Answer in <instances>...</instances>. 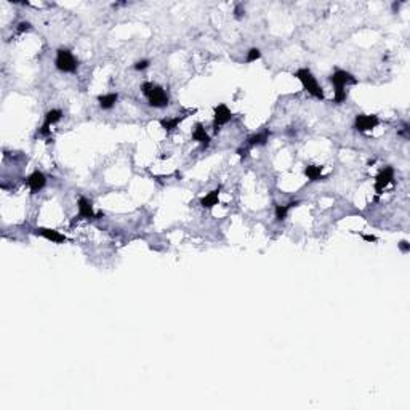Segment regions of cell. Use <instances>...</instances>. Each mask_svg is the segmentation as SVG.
<instances>
[{
	"label": "cell",
	"instance_id": "1",
	"mask_svg": "<svg viewBox=\"0 0 410 410\" xmlns=\"http://www.w3.org/2000/svg\"><path fill=\"white\" fill-rule=\"evenodd\" d=\"M300 82H302L303 85V88L308 91V93L316 98V100H319L322 101L325 98V93H324V88L319 85V82L316 80V77L313 76V72L309 71L308 67H302V69H298V71L293 74Z\"/></svg>",
	"mask_w": 410,
	"mask_h": 410
},
{
	"label": "cell",
	"instance_id": "2",
	"mask_svg": "<svg viewBox=\"0 0 410 410\" xmlns=\"http://www.w3.org/2000/svg\"><path fill=\"white\" fill-rule=\"evenodd\" d=\"M141 93L146 96L149 106L152 108H165L169 106L170 98L167 91L160 85H155L152 82H144L141 85Z\"/></svg>",
	"mask_w": 410,
	"mask_h": 410
},
{
	"label": "cell",
	"instance_id": "3",
	"mask_svg": "<svg viewBox=\"0 0 410 410\" xmlns=\"http://www.w3.org/2000/svg\"><path fill=\"white\" fill-rule=\"evenodd\" d=\"M55 66L61 72H76L79 67V63L67 48H60L56 51Z\"/></svg>",
	"mask_w": 410,
	"mask_h": 410
},
{
	"label": "cell",
	"instance_id": "4",
	"mask_svg": "<svg viewBox=\"0 0 410 410\" xmlns=\"http://www.w3.org/2000/svg\"><path fill=\"white\" fill-rule=\"evenodd\" d=\"M380 125V119L378 115L375 114H357L356 120H354V129L361 133H366V131H372L373 129H377Z\"/></svg>",
	"mask_w": 410,
	"mask_h": 410
},
{
	"label": "cell",
	"instance_id": "5",
	"mask_svg": "<svg viewBox=\"0 0 410 410\" xmlns=\"http://www.w3.org/2000/svg\"><path fill=\"white\" fill-rule=\"evenodd\" d=\"M392 181H394V169L392 167H385L375 176V193L382 194Z\"/></svg>",
	"mask_w": 410,
	"mask_h": 410
},
{
	"label": "cell",
	"instance_id": "6",
	"mask_svg": "<svg viewBox=\"0 0 410 410\" xmlns=\"http://www.w3.org/2000/svg\"><path fill=\"white\" fill-rule=\"evenodd\" d=\"M330 84L335 86V88H346L348 85H356L357 79L348 71H343V69H337L332 76H330Z\"/></svg>",
	"mask_w": 410,
	"mask_h": 410
},
{
	"label": "cell",
	"instance_id": "7",
	"mask_svg": "<svg viewBox=\"0 0 410 410\" xmlns=\"http://www.w3.org/2000/svg\"><path fill=\"white\" fill-rule=\"evenodd\" d=\"M63 119V111L61 109H50V111L45 114V120L43 125L40 127V130L37 131L39 136H48L50 135V129L55 124H58Z\"/></svg>",
	"mask_w": 410,
	"mask_h": 410
},
{
	"label": "cell",
	"instance_id": "8",
	"mask_svg": "<svg viewBox=\"0 0 410 410\" xmlns=\"http://www.w3.org/2000/svg\"><path fill=\"white\" fill-rule=\"evenodd\" d=\"M231 119H233V112L226 105L215 106V111H213V129H215V131L219 130V127L231 122Z\"/></svg>",
	"mask_w": 410,
	"mask_h": 410
},
{
	"label": "cell",
	"instance_id": "9",
	"mask_svg": "<svg viewBox=\"0 0 410 410\" xmlns=\"http://www.w3.org/2000/svg\"><path fill=\"white\" fill-rule=\"evenodd\" d=\"M26 183H27L29 189H31V193L37 194V193L42 191L45 186H47V176H45L42 172L36 170V172H32L31 175L27 176Z\"/></svg>",
	"mask_w": 410,
	"mask_h": 410
},
{
	"label": "cell",
	"instance_id": "10",
	"mask_svg": "<svg viewBox=\"0 0 410 410\" xmlns=\"http://www.w3.org/2000/svg\"><path fill=\"white\" fill-rule=\"evenodd\" d=\"M34 234L40 236V237L47 239L50 242H53V244H65V242L67 240V237L65 234H61L60 231L51 229V228H36L34 229Z\"/></svg>",
	"mask_w": 410,
	"mask_h": 410
},
{
	"label": "cell",
	"instance_id": "11",
	"mask_svg": "<svg viewBox=\"0 0 410 410\" xmlns=\"http://www.w3.org/2000/svg\"><path fill=\"white\" fill-rule=\"evenodd\" d=\"M77 209L79 213L76 219H93L95 218V210H93V204L86 199V197H80L77 202Z\"/></svg>",
	"mask_w": 410,
	"mask_h": 410
},
{
	"label": "cell",
	"instance_id": "12",
	"mask_svg": "<svg viewBox=\"0 0 410 410\" xmlns=\"http://www.w3.org/2000/svg\"><path fill=\"white\" fill-rule=\"evenodd\" d=\"M193 140L197 141L202 148H209L210 146V135L207 133L205 127L202 124H195L193 129Z\"/></svg>",
	"mask_w": 410,
	"mask_h": 410
},
{
	"label": "cell",
	"instance_id": "13",
	"mask_svg": "<svg viewBox=\"0 0 410 410\" xmlns=\"http://www.w3.org/2000/svg\"><path fill=\"white\" fill-rule=\"evenodd\" d=\"M269 136H271V131H269V130H263V131H259V133L252 135V136L247 140L245 148L252 149V148H255V146H264V144H266V143L269 141Z\"/></svg>",
	"mask_w": 410,
	"mask_h": 410
},
{
	"label": "cell",
	"instance_id": "14",
	"mask_svg": "<svg viewBox=\"0 0 410 410\" xmlns=\"http://www.w3.org/2000/svg\"><path fill=\"white\" fill-rule=\"evenodd\" d=\"M219 191H221V186H218L216 189H213L209 194H205L204 197L200 199V205L204 209H213L215 205H218L219 202Z\"/></svg>",
	"mask_w": 410,
	"mask_h": 410
},
{
	"label": "cell",
	"instance_id": "15",
	"mask_svg": "<svg viewBox=\"0 0 410 410\" xmlns=\"http://www.w3.org/2000/svg\"><path fill=\"white\" fill-rule=\"evenodd\" d=\"M322 170H324L322 165H306L304 175L308 176L309 181H321V180H325V176L322 175Z\"/></svg>",
	"mask_w": 410,
	"mask_h": 410
},
{
	"label": "cell",
	"instance_id": "16",
	"mask_svg": "<svg viewBox=\"0 0 410 410\" xmlns=\"http://www.w3.org/2000/svg\"><path fill=\"white\" fill-rule=\"evenodd\" d=\"M119 101V95L117 93H105L98 96V103H100V108L108 111V109H112L115 106V103Z\"/></svg>",
	"mask_w": 410,
	"mask_h": 410
},
{
	"label": "cell",
	"instance_id": "17",
	"mask_svg": "<svg viewBox=\"0 0 410 410\" xmlns=\"http://www.w3.org/2000/svg\"><path fill=\"white\" fill-rule=\"evenodd\" d=\"M297 205H300V200H292L285 205H276V219L277 221H284L288 215V212Z\"/></svg>",
	"mask_w": 410,
	"mask_h": 410
},
{
	"label": "cell",
	"instance_id": "18",
	"mask_svg": "<svg viewBox=\"0 0 410 410\" xmlns=\"http://www.w3.org/2000/svg\"><path fill=\"white\" fill-rule=\"evenodd\" d=\"M184 119H186V115H176V117H172V119H162L160 120V127H162L165 131H173L175 129H178V125H180Z\"/></svg>",
	"mask_w": 410,
	"mask_h": 410
},
{
	"label": "cell",
	"instance_id": "19",
	"mask_svg": "<svg viewBox=\"0 0 410 410\" xmlns=\"http://www.w3.org/2000/svg\"><path fill=\"white\" fill-rule=\"evenodd\" d=\"M346 98H348V90H346V88H335V91H333V101L337 103V105H342V103H345Z\"/></svg>",
	"mask_w": 410,
	"mask_h": 410
},
{
	"label": "cell",
	"instance_id": "20",
	"mask_svg": "<svg viewBox=\"0 0 410 410\" xmlns=\"http://www.w3.org/2000/svg\"><path fill=\"white\" fill-rule=\"evenodd\" d=\"M259 58H261V51H259V48H250L247 51L245 61L247 63H255L257 60H259Z\"/></svg>",
	"mask_w": 410,
	"mask_h": 410
},
{
	"label": "cell",
	"instance_id": "21",
	"mask_svg": "<svg viewBox=\"0 0 410 410\" xmlns=\"http://www.w3.org/2000/svg\"><path fill=\"white\" fill-rule=\"evenodd\" d=\"M149 65H151V63H149V60H140V61L135 63L133 67L136 69V71H144V69L149 67Z\"/></svg>",
	"mask_w": 410,
	"mask_h": 410
},
{
	"label": "cell",
	"instance_id": "22",
	"mask_svg": "<svg viewBox=\"0 0 410 410\" xmlns=\"http://www.w3.org/2000/svg\"><path fill=\"white\" fill-rule=\"evenodd\" d=\"M245 15V10H244V7H242V5H236V10H234V16L237 20H240L242 16Z\"/></svg>",
	"mask_w": 410,
	"mask_h": 410
},
{
	"label": "cell",
	"instance_id": "23",
	"mask_svg": "<svg viewBox=\"0 0 410 410\" xmlns=\"http://www.w3.org/2000/svg\"><path fill=\"white\" fill-rule=\"evenodd\" d=\"M399 248H401L402 253H409L410 252V244L407 240H402V242H399Z\"/></svg>",
	"mask_w": 410,
	"mask_h": 410
},
{
	"label": "cell",
	"instance_id": "24",
	"mask_svg": "<svg viewBox=\"0 0 410 410\" xmlns=\"http://www.w3.org/2000/svg\"><path fill=\"white\" fill-rule=\"evenodd\" d=\"M31 29V24H29L27 21H22L18 24V32H24V31H29Z\"/></svg>",
	"mask_w": 410,
	"mask_h": 410
},
{
	"label": "cell",
	"instance_id": "25",
	"mask_svg": "<svg viewBox=\"0 0 410 410\" xmlns=\"http://www.w3.org/2000/svg\"><path fill=\"white\" fill-rule=\"evenodd\" d=\"M361 237L366 240V242H377V236H373V234H361Z\"/></svg>",
	"mask_w": 410,
	"mask_h": 410
}]
</instances>
